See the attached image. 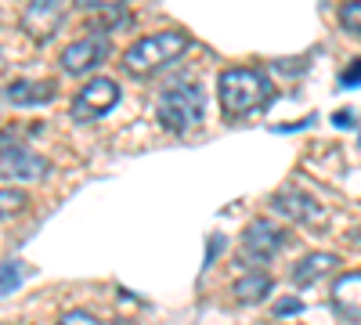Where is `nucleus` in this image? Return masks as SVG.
<instances>
[{"instance_id":"obj_1","label":"nucleus","mask_w":361,"mask_h":325,"mask_svg":"<svg viewBox=\"0 0 361 325\" xmlns=\"http://www.w3.org/2000/svg\"><path fill=\"white\" fill-rule=\"evenodd\" d=\"M217 94L228 120H243V116H253L275 102V83L253 69H228L217 80Z\"/></svg>"},{"instance_id":"obj_2","label":"nucleus","mask_w":361,"mask_h":325,"mask_svg":"<svg viewBox=\"0 0 361 325\" xmlns=\"http://www.w3.org/2000/svg\"><path fill=\"white\" fill-rule=\"evenodd\" d=\"M185 47H188V37L180 33V29H166V33H152V37H145V40H137L134 47H127V54H123V69L130 73V76H152L156 69H163V66H170L173 58H180L185 54Z\"/></svg>"},{"instance_id":"obj_3","label":"nucleus","mask_w":361,"mask_h":325,"mask_svg":"<svg viewBox=\"0 0 361 325\" xmlns=\"http://www.w3.org/2000/svg\"><path fill=\"white\" fill-rule=\"evenodd\" d=\"M202 105L206 102H202V91H199L195 83H177V87H170V91L159 94L156 112H159V123L166 130L188 134L192 127L202 123Z\"/></svg>"},{"instance_id":"obj_4","label":"nucleus","mask_w":361,"mask_h":325,"mask_svg":"<svg viewBox=\"0 0 361 325\" xmlns=\"http://www.w3.org/2000/svg\"><path fill=\"white\" fill-rule=\"evenodd\" d=\"M119 102V83L109 76H94L87 80V87L73 98V120L87 123V120H102V116Z\"/></svg>"},{"instance_id":"obj_5","label":"nucleus","mask_w":361,"mask_h":325,"mask_svg":"<svg viewBox=\"0 0 361 325\" xmlns=\"http://www.w3.org/2000/svg\"><path fill=\"white\" fill-rule=\"evenodd\" d=\"M271 210L282 214L293 224H304V228H318L325 221V206L318 199H311L307 192H279V195H271Z\"/></svg>"},{"instance_id":"obj_6","label":"nucleus","mask_w":361,"mask_h":325,"mask_svg":"<svg viewBox=\"0 0 361 325\" xmlns=\"http://www.w3.org/2000/svg\"><path fill=\"white\" fill-rule=\"evenodd\" d=\"M47 159L33 156L29 149H18V145H8L0 149V177H11V181H44L47 177Z\"/></svg>"},{"instance_id":"obj_7","label":"nucleus","mask_w":361,"mask_h":325,"mask_svg":"<svg viewBox=\"0 0 361 325\" xmlns=\"http://www.w3.org/2000/svg\"><path fill=\"white\" fill-rule=\"evenodd\" d=\"M66 15V0H29L22 11V29L33 40H47Z\"/></svg>"},{"instance_id":"obj_8","label":"nucleus","mask_w":361,"mask_h":325,"mask_svg":"<svg viewBox=\"0 0 361 325\" xmlns=\"http://www.w3.org/2000/svg\"><path fill=\"white\" fill-rule=\"evenodd\" d=\"M286 243H289V231L279 221H253L246 228V235H243L246 253L260 257V260H267V257H275L279 250H286Z\"/></svg>"},{"instance_id":"obj_9","label":"nucleus","mask_w":361,"mask_h":325,"mask_svg":"<svg viewBox=\"0 0 361 325\" xmlns=\"http://www.w3.org/2000/svg\"><path fill=\"white\" fill-rule=\"evenodd\" d=\"M109 54V44L105 40H76L62 51V73L69 76H83L90 69H98Z\"/></svg>"},{"instance_id":"obj_10","label":"nucleus","mask_w":361,"mask_h":325,"mask_svg":"<svg viewBox=\"0 0 361 325\" xmlns=\"http://www.w3.org/2000/svg\"><path fill=\"white\" fill-rule=\"evenodd\" d=\"M336 268H340V257H336V253L314 250V253H307L304 260H296V268H293V286H296V289H307V286H314L318 278L333 275Z\"/></svg>"},{"instance_id":"obj_11","label":"nucleus","mask_w":361,"mask_h":325,"mask_svg":"<svg viewBox=\"0 0 361 325\" xmlns=\"http://www.w3.org/2000/svg\"><path fill=\"white\" fill-rule=\"evenodd\" d=\"M333 307L347 318H361V271H347L333 282Z\"/></svg>"},{"instance_id":"obj_12","label":"nucleus","mask_w":361,"mask_h":325,"mask_svg":"<svg viewBox=\"0 0 361 325\" xmlns=\"http://www.w3.org/2000/svg\"><path fill=\"white\" fill-rule=\"evenodd\" d=\"M271 289H275V278L264 275V271H250V275H243V278L231 286V297H235L238 304L253 307V304H260V300L271 297Z\"/></svg>"},{"instance_id":"obj_13","label":"nucleus","mask_w":361,"mask_h":325,"mask_svg":"<svg viewBox=\"0 0 361 325\" xmlns=\"http://www.w3.org/2000/svg\"><path fill=\"white\" fill-rule=\"evenodd\" d=\"M54 91L58 87L51 80H18V83L8 87V98L15 105H44V102L54 98Z\"/></svg>"},{"instance_id":"obj_14","label":"nucleus","mask_w":361,"mask_h":325,"mask_svg":"<svg viewBox=\"0 0 361 325\" xmlns=\"http://www.w3.org/2000/svg\"><path fill=\"white\" fill-rule=\"evenodd\" d=\"M29 206V195L25 192H15V188H0V221H11L18 217Z\"/></svg>"},{"instance_id":"obj_15","label":"nucleus","mask_w":361,"mask_h":325,"mask_svg":"<svg viewBox=\"0 0 361 325\" xmlns=\"http://www.w3.org/2000/svg\"><path fill=\"white\" fill-rule=\"evenodd\" d=\"M340 25L347 29V33H361V0L340 4Z\"/></svg>"},{"instance_id":"obj_16","label":"nucleus","mask_w":361,"mask_h":325,"mask_svg":"<svg viewBox=\"0 0 361 325\" xmlns=\"http://www.w3.org/2000/svg\"><path fill=\"white\" fill-rule=\"evenodd\" d=\"M58 325H105V321L94 318V314H87V311H80V307H73V311L58 314Z\"/></svg>"},{"instance_id":"obj_17","label":"nucleus","mask_w":361,"mask_h":325,"mask_svg":"<svg viewBox=\"0 0 361 325\" xmlns=\"http://www.w3.org/2000/svg\"><path fill=\"white\" fill-rule=\"evenodd\" d=\"M73 4L83 11H105V8H119L123 0H73Z\"/></svg>"},{"instance_id":"obj_18","label":"nucleus","mask_w":361,"mask_h":325,"mask_svg":"<svg viewBox=\"0 0 361 325\" xmlns=\"http://www.w3.org/2000/svg\"><path fill=\"white\" fill-rule=\"evenodd\" d=\"M300 307H304V304H300V300H293V297H286V300H279V307H275V314H279V318H286V314H296Z\"/></svg>"},{"instance_id":"obj_19","label":"nucleus","mask_w":361,"mask_h":325,"mask_svg":"<svg viewBox=\"0 0 361 325\" xmlns=\"http://www.w3.org/2000/svg\"><path fill=\"white\" fill-rule=\"evenodd\" d=\"M343 83H361V62H357L350 73H343Z\"/></svg>"}]
</instances>
